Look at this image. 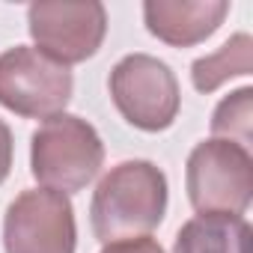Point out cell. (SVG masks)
Listing matches in <instances>:
<instances>
[{
    "label": "cell",
    "instance_id": "obj_1",
    "mask_svg": "<svg viewBox=\"0 0 253 253\" xmlns=\"http://www.w3.org/2000/svg\"><path fill=\"white\" fill-rule=\"evenodd\" d=\"M167 176L158 164L134 158L110 167L98 179L89 203V223L95 238L107 244L149 235L167 214Z\"/></svg>",
    "mask_w": 253,
    "mask_h": 253
},
{
    "label": "cell",
    "instance_id": "obj_2",
    "mask_svg": "<svg viewBox=\"0 0 253 253\" xmlns=\"http://www.w3.org/2000/svg\"><path fill=\"white\" fill-rule=\"evenodd\" d=\"M104 164V143L95 125L75 113H54L30 137V173L42 188L60 194L84 191Z\"/></svg>",
    "mask_w": 253,
    "mask_h": 253
},
{
    "label": "cell",
    "instance_id": "obj_3",
    "mask_svg": "<svg viewBox=\"0 0 253 253\" xmlns=\"http://www.w3.org/2000/svg\"><path fill=\"white\" fill-rule=\"evenodd\" d=\"M185 191L197 214H244L253 200L250 149L220 137L200 140L185 164Z\"/></svg>",
    "mask_w": 253,
    "mask_h": 253
},
{
    "label": "cell",
    "instance_id": "obj_4",
    "mask_svg": "<svg viewBox=\"0 0 253 253\" xmlns=\"http://www.w3.org/2000/svg\"><path fill=\"white\" fill-rule=\"evenodd\" d=\"M107 86L119 116L146 134L167 131L179 116L182 92L176 72L152 54L122 57L110 69Z\"/></svg>",
    "mask_w": 253,
    "mask_h": 253
},
{
    "label": "cell",
    "instance_id": "obj_5",
    "mask_svg": "<svg viewBox=\"0 0 253 253\" xmlns=\"http://www.w3.org/2000/svg\"><path fill=\"white\" fill-rule=\"evenodd\" d=\"M72 92V69L54 63L33 45H15L0 54V104L15 116L48 119L63 113Z\"/></svg>",
    "mask_w": 253,
    "mask_h": 253
},
{
    "label": "cell",
    "instance_id": "obj_6",
    "mask_svg": "<svg viewBox=\"0 0 253 253\" xmlns=\"http://www.w3.org/2000/svg\"><path fill=\"white\" fill-rule=\"evenodd\" d=\"M6 253H75L78 223L66 194L51 188L21 191L3 214Z\"/></svg>",
    "mask_w": 253,
    "mask_h": 253
},
{
    "label": "cell",
    "instance_id": "obj_7",
    "mask_svg": "<svg viewBox=\"0 0 253 253\" xmlns=\"http://www.w3.org/2000/svg\"><path fill=\"white\" fill-rule=\"evenodd\" d=\"M27 30L36 51L54 63H86L107 36V9L104 3H33L27 6Z\"/></svg>",
    "mask_w": 253,
    "mask_h": 253
},
{
    "label": "cell",
    "instance_id": "obj_8",
    "mask_svg": "<svg viewBox=\"0 0 253 253\" xmlns=\"http://www.w3.org/2000/svg\"><path fill=\"white\" fill-rule=\"evenodd\" d=\"M229 15L226 0H146V30L170 48H194L214 36Z\"/></svg>",
    "mask_w": 253,
    "mask_h": 253
},
{
    "label": "cell",
    "instance_id": "obj_9",
    "mask_svg": "<svg viewBox=\"0 0 253 253\" xmlns=\"http://www.w3.org/2000/svg\"><path fill=\"white\" fill-rule=\"evenodd\" d=\"M173 253H253V229L244 214H197L176 232Z\"/></svg>",
    "mask_w": 253,
    "mask_h": 253
},
{
    "label": "cell",
    "instance_id": "obj_10",
    "mask_svg": "<svg viewBox=\"0 0 253 253\" xmlns=\"http://www.w3.org/2000/svg\"><path fill=\"white\" fill-rule=\"evenodd\" d=\"M253 72V39L250 33L229 36L214 54L197 57L191 63V84L197 92H214L232 78H247Z\"/></svg>",
    "mask_w": 253,
    "mask_h": 253
},
{
    "label": "cell",
    "instance_id": "obj_11",
    "mask_svg": "<svg viewBox=\"0 0 253 253\" xmlns=\"http://www.w3.org/2000/svg\"><path fill=\"white\" fill-rule=\"evenodd\" d=\"M211 134L220 140H232L244 149L253 143V86H241L220 98L211 113Z\"/></svg>",
    "mask_w": 253,
    "mask_h": 253
},
{
    "label": "cell",
    "instance_id": "obj_12",
    "mask_svg": "<svg viewBox=\"0 0 253 253\" xmlns=\"http://www.w3.org/2000/svg\"><path fill=\"white\" fill-rule=\"evenodd\" d=\"M98 253H164V247L149 238V235H137V238H119V241H107Z\"/></svg>",
    "mask_w": 253,
    "mask_h": 253
},
{
    "label": "cell",
    "instance_id": "obj_13",
    "mask_svg": "<svg viewBox=\"0 0 253 253\" xmlns=\"http://www.w3.org/2000/svg\"><path fill=\"white\" fill-rule=\"evenodd\" d=\"M12 155H15V143H12V128L0 119V185L9 179L12 170Z\"/></svg>",
    "mask_w": 253,
    "mask_h": 253
}]
</instances>
